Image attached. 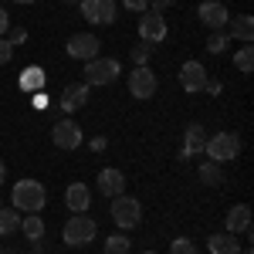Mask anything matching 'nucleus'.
<instances>
[{
	"instance_id": "32",
	"label": "nucleus",
	"mask_w": 254,
	"mask_h": 254,
	"mask_svg": "<svg viewBox=\"0 0 254 254\" xmlns=\"http://www.w3.org/2000/svg\"><path fill=\"white\" fill-rule=\"evenodd\" d=\"M48 102H51L48 92H34V102H31V105H34V109H48Z\"/></svg>"
},
{
	"instance_id": "2",
	"label": "nucleus",
	"mask_w": 254,
	"mask_h": 254,
	"mask_svg": "<svg viewBox=\"0 0 254 254\" xmlns=\"http://www.w3.org/2000/svg\"><path fill=\"white\" fill-rule=\"evenodd\" d=\"M95 237H98V224L85 214H71V220H68L64 231H61V241H64L68 248H85V244H92Z\"/></svg>"
},
{
	"instance_id": "21",
	"label": "nucleus",
	"mask_w": 254,
	"mask_h": 254,
	"mask_svg": "<svg viewBox=\"0 0 254 254\" xmlns=\"http://www.w3.org/2000/svg\"><path fill=\"white\" fill-rule=\"evenodd\" d=\"M132 241L126 237V231H116V234L105 237V254H129Z\"/></svg>"
},
{
	"instance_id": "1",
	"label": "nucleus",
	"mask_w": 254,
	"mask_h": 254,
	"mask_svg": "<svg viewBox=\"0 0 254 254\" xmlns=\"http://www.w3.org/2000/svg\"><path fill=\"white\" fill-rule=\"evenodd\" d=\"M10 203H14V210L38 214V210H44V203H48V190H44V183H38V180H17L14 190H10Z\"/></svg>"
},
{
	"instance_id": "8",
	"label": "nucleus",
	"mask_w": 254,
	"mask_h": 254,
	"mask_svg": "<svg viewBox=\"0 0 254 254\" xmlns=\"http://www.w3.org/2000/svg\"><path fill=\"white\" fill-rule=\"evenodd\" d=\"M159 88V78L153 75L149 64H136L132 75H129V95L132 98H153Z\"/></svg>"
},
{
	"instance_id": "27",
	"label": "nucleus",
	"mask_w": 254,
	"mask_h": 254,
	"mask_svg": "<svg viewBox=\"0 0 254 254\" xmlns=\"http://www.w3.org/2000/svg\"><path fill=\"white\" fill-rule=\"evenodd\" d=\"M149 58H153V44H146V41H139L136 48L129 51V61L132 64H149Z\"/></svg>"
},
{
	"instance_id": "7",
	"label": "nucleus",
	"mask_w": 254,
	"mask_h": 254,
	"mask_svg": "<svg viewBox=\"0 0 254 254\" xmlns=\"http://www.w3.org/2000/svg\"><path fill=\"white\" fill-rule=\"evenodd\" d=\"M51 142L58 149H78L81 142H85V132H81V126L75 119H61V122L51 126Z\"/></svg>"
},
{
	"instance_id": "19",
	"label": "nucleus",
	"mask_w": 254,
	"mask_h": 254,
	"mask_svg": "<svg viewBox=\"0 0 254 254\" xmlns=\"http://www.w3.org/2000/svg\"><path fill=\"white\" fill-rule=\"evenodd\" d=\"M227 38H237V41H244V44H251V38H254V17L251 14H241V17L227 20Z\"/></svg>"
},
{
	"instance_id": "41",
	"label": "nucleus",
	"mask_w": 254,
	"mask_h": 254,
	"mask_svg": "<svg viewBox=\"0 0 254 254\" xmlns=\"http://www.w3.org/2000/svg\"><path fill=\"white\" fill-rule=\"evenodd\" d=\"M0 254H10V251H0Z\"/></svg>"
},
{
	"instance_id": "3",
	"label": "nucleus",
	"mask_w": 254,
	"mask_h": 254,
	"mask_svg": "<svg viewBox=\"0 0 254 254\" xmlns=\"http://www.w3.org/2000/svg\"><path fill=\"white\" fill-rule=\"evenodd\" d=\"M85 85L88 88H102V85H112V81L122 75V64H119L116 58H92V61H85Z\"/></svg>"
},
{
	"instance_id": "31",
	"label": "nucleus",
	"mask_w": 254,
	"mask_h": 254,
	"mask_svg": "<svg viewBox=\"0 0 254 254\" xmlns=\"http://www.w3.org/2000/svg\"><path fill=\"white\" fill-rule=\"evenodd\" d=\"M122 3H126V10H136V14L149 10V0H122Z\"/></svg>"
},
{
	"instance_id": "30",
	"label": "nucleus",
	"mask_w": 254,
	"mask_h": 254,
	"mask_svg": "<svg viewBox=\"0 0 254 254\" xmlns=\"http://www.w3.org/2000/svg\"><path fill=\"white\" fill-rule=\"evenodd\" d=\"M10 58H14V44H10L7 38H0V68L10 64Z\"/></svg>"
},
{
	"instance_id": "33",
	"label": "nucleus",
	"mask_w": 254,
	"mask_h": 254,
	"mask_svg": "<svg viewBox=\"0 0 254 254\" xmlns=\"http://www.w3.org/2000/svg\"><path fill=\"white\" fill-rule=\"evenodd\" d=\"M7 27H10V17H7V7L0 3V38L7 34Z\"/></svg>"
},
{
	"instance_id": "24",
	"label": "nucleus",
	"mask_w": 254,
	"mask_h": 254,
	"mask_svg": "<svg viewBox=\"0 0 254 254\" xmlns=\"http://www.w3.org/2000/svg\"><path fill=\"white\" fill-rule=\"evenodd\" d=\"M20 231L31 237V241H41V234H44V220H41L38 214H27L24 220H20Z\"/></svg>"
},
{
	"instance_id": "9",
	"label": "nucleus",
	"mask_w": 254,
	"mask_h": 254,
	"mask_svg": "<svg viewBox=\"0 0 254 254\" xmlns=\"http://www.w3.org/2000/svg\"><path fill=\"white\" fill-rule=\"evenodd\" d=\"M98 48H102V41L95 34H71L68 44H64V51H68V58L75 61H92L98 58Z\"/></svg>"
},
{
	"instance_id": "25",
	"label": "nucleus",
	"mask_w": 254,
	"mask_h": 254,
	"mask_svg": "<svg viewBox=\"0 0 254 254\" xmlns=\"http://www.w3.org/2000/svg\"><path fill=\"white\" fill-rule=\"evenodd\" d=\"M17 227H20V217H17L14 207L10 210H0V237H10Z\"/></svg>"
},
{
	"instance_id": "42",
	"label": "nucleus",
	"mask_w": 254,
	"mask_h": 254,
	"mask_svg": "<svg viewBox=\"0 0 254 254\" xmlns=\"http://www.w3.org/2000/svg\"><path fill=\"white\" fill-rule=\"evenodd\" d=\"M241 254H251V251H241Z\"/></svg>"
},
{
	"instance_id": "29",
	"label": "nucleus",
	"mask_w": 254,
	"mask_h": 254,
	"mask_svg": "<svg viewBox=\"0 0 254 254\" xmlns=\"http://www.w3.org/2000/svg\"><path fill=\"white\" fill-rule=\"evenodd\" d=\"M7 41H10V44H14V48H17V44H24V41H27V27H7Z\"/></svg>"
},
{
	"instance_id": "36",
	"label": "nucleus",
	"mask_w": 254,
	"mask_h": 254,
	"mask_svg": "<svg viewBox=\"0 0 254 254\" xmlns=\"http://www.w3.org/2000/svg\"><path fill=\"white\" fill-rule=\"evenodd\" d=\"M203 88H207L210 95H217V92H220V81H210V78H207V85H203Z\"/></svg>"
},
{
	"instance_id": "38",
	"label": "nucleus",
	"mask_w": 254,
	"mask_h": 254,
	"mask_svg": "<svg viewBox=\"0 0 254 254\" xmlns=\"http://www.w3.org/2000/svg\"><path fill=\"white\" fill-rule=\"evenodd\" d=\"M10 3H34V0H10Z\"/></svg>"
},
{
	"instance_id": "40",
	"label": "nucleus",
	"mask_w": 254,
	"mask_h": 254,
	"mask_svg": "<svg viewBox=\"0 0 254 254\" xmlns=\"http://www.w3.org/2000/svg\"><path fill=\"white\" fill-rule=\"evenodd\" d=\"M64 3H78V0H64Z\"/></svg>"
},
{
	"instance_id": "4",
	"label": "nucleus",
	"mask_w": 254,
	"mask_h": 254,
	"mask_svg": "<svg viewBox=\"0 0 254 254\" xmlns=\"http://www.w3.org/2000/svg\"><path fill=\"white\" fill-rule=\"evenodd\" d=\"M112 220H116L119 231H132V227H139V220H142V203H139L136 196H112Z\"/></svg>"
},
{
	"instance_id": "39",
	"label": "nucleus",
	"mask_w": 254,
	"mask_h": 254,
	"mask_svg": "<svg viewBox=\"0 0 254 254\" xmlns=\"http://www.w3.org/2000/svg\"><path fill=\"white\" fill-rule=\"evenodd\" d=\"M139 254H156V251H139Z\"/></svg>"
},
{
	"instance_id": "6",
	"label": "nucleus",
	"mask_w": 254,
	"mask_h": 254,
	"mask_svg": "<svg viewBox=\"0 0 254 254\" xmlns=\"http://www.w3.org/2000/svg\"><path fill=\"white\" fill-rule=\"evenodd\" d=\"M78 3H81V17L88 24H98V27L116 24V14H119L116 0H78Z\"/></svg>"
},
{
	"instance_id": "15",
	"label": "nucleus",
	"mask_w": 254,
	"mask_h": 254,
	"mask_svg": "<svg viewBox=\"0 0 254 254\" xmlns=\"http://www.w3.org/2000/svg\"><path fill=\"white\" fill-rule=\"evenodd\" d=\"M203 146H207V132H203V126H200V122H190V126L183 129V153H180V159L200 156Z\"/></svg>"
},
{
	"instance_id": "23",
	"label": "nucleus",
	"mask_w": 254,
	"mask_h": 254,
	"mask_svg": "<svg viewBox=\"0 0 254 254\" xmlns=\"http://www.w3.org/2000/svg\"><path fill=\"white\" fill-rule=\"evenodd\" d=\"M234 68L241 71V75H251L254 71V48L251 44H244V48L234 55Z\"/></svg>"
},
{
	"instance_id": "17",
	"label": "nucleus",
	"mask_w": 254,
	"mask_h": 254,
	"mask_svg": "<svg viewBox=\"0 0 254 254\" xmlns=\"http://www.w3.org/2000/svg\"><path fill=\"white\" fill-rule=\"evenodd\" d=\"M88 203H92L88 183H68V190H64V207H68L71 214H85Z\"/></svg>"
},
{
	"instance_id": "37",
	"label": "nucleus",
	"mask_w": 254,
	"mask_h": 254,
	"mask_svg": "<svg viewBox=\"0 0 254 254\" xmlns=\"http://www.w3.org/2000/svg\"><path fill=\"white\" fill-rule=\"evenodd\" d=\"M3 180H7V163L0 159V187H3Z\"/></svg>"
},
{
	"instance_id": "10",
	"label": "nucleus",
	"mask_w": 254,
	"mask_h": 254,
	"mask_svg": "<svg viewBox=\"0 0 254 254\" xmlns=\"http://www.w3.org/2000/svg\"><path fill=\"white\" fill-rule=\"evenodd\" d=\"M196 14H200V20H203V27H207V31H227L231 14H227V7H224L220 0H203Z\"/></svg>"
},
{
	"instance_id": "22",
	"label": "nucleus",
	"mask_w": 254,
	"mask_h": 254,
	"mask_svg": "<svg viewBox=\"0 0 254 254\" xmlns=\"http://www.w3.org/2000/svg\"><path fill=\"white\" fill-rule=\"evenodd\" d=\"M200 180H203L207 187H220V183H224V170H220V163H210V159H207V163L200 166Z\"/></svg>"
},
{
	"instance_id": "35",
	"label": "nucleus",
	"mask_w": 254,
	"mask_h": 254,
	"mask_svg": "<svg viewBox=\"0 0 254 254\" xmlns=\"http://www.w3.org/2000/svg\"><path fill=\"white\" fill-rule=\"evenodd\" d=\"M149 3H153V10H156V14H163V10H166L173 0H149Z\"/></svg>"
},
{
	"instance_id": "28",
	"label": "nucleus",
	"mask_w": 254,
	"mask_h": 254,
	"mask_svg": "<svg viewBox=\"0 0 254 254\" xmlns=\"http://www.w3.org/2000/svg\"><path fill=\"white\" fill-rule=\"evenodd\" d=\"M170 254H200L196 251V244L190 237H173V244H170Z\"/></svg>"
},
{
	"instance_id": "12",
	"label": "nucleus",
	"mask_w": 254,
	"mask_h": 254,
	"mask_svg": "<svg viewBox=\"0 0 254 254\" xmlns=\"http://www.w3.org/2000/svg\"><path fill=\"white\" fill-rule=\"evenodd\" d=\"M139 38L146 41V44H159V41L166 38V20H163V14L146 10L142 20H139Z\"/></svg>"
},
{
	"instance_id": "18",
	"label": "nucleus",
	"mask_w": 254,
	"mask_h": 254,
	"mask_svg": "<svg viewBox=\"0 0 254 254\" xmlns=\"http://www.w3.org/2000/svg\"><path fill=\"white\" fill-rule=\"evenodd\" d=\"M207 251L210 254H241V241L237 234H227V231H220L207 241Z\"/></svg>"
},
{
	"instance_id": "16",
	"label": "nucleus",
	"mask_w": 254,
	"mask_h": 254,
	"mask_svg": "<svg viewBox=\"0 0 254 254\" xmlns=\"http://www.w3.org/2000/svg\"><path fill=\"white\" fill-rule=\"evenodd\" d=\"M224 224H227V234H251V207L234 203L227 210V217H224Z\"/></svg>"
},
{
	"instance_id": "20",
	"label": "nucleus",
	"mask_w": 254,
	"mask_h": 254,
	"mask_svg": "<svg viewBox=\"0 0 254 254\" xmlns=\"http://www.w3.org/2000/svg\"><path fill=\"white\" fill-rule=\"evenodd\" d=\"M44 85H48V75H44V68L38 64H31V68H24V75H20V88L24 92H44Z\"/></svg>"
},
{
	"instance_id": "11",
	"label": "nucleus",
	"mask_w": 254,
	"mask_h": 254,
	"mask_svg": "<svg viewBox=\"0 0 254 254\" xmlns=\"http://www.w3.org/2000/svg\"><path fill=\"white\" fill-rule=\"evenodd\" d=\"M203 85H207V68L200 61H187L180 68V88L187 95H196V92H203Z\"/></svg>"
},
{
	"instance_id": "26",
	"label": "nucleus",
	"mask_w": 254,
	"mask_h": 254,
	"mask_svg": "<svg viewBox=\"0 0 254 254\" xmlns=\"http://www.w3.org/2000/svg\"><path fill=\"white\" fill-rule=\"evenodd\" d=\"M227 44H231L227 31H210V38H207V51H210V55H224Z\"/></svg>"
},
{
	"instance_id": "5",
	"label": "nucleus",
	"mask_w": 254,
	"mask_h": 254,
	"mask_svg": "<svg viewBox=\"0 0 254 254\" xmlns=\"http://www.w3.org/2000/svg\"><path fill=\"white\" fill-rule=\"evenodd\" d=\"M203 153L210 156V163H231V159L241 156V139L234 132H214V136L207 139Z\"/></svg>"
},
{
	"instance_id": "34",
	"label": "nucleus",
	"mask_w": 254,
	"mask_h": 254,
	"mask_svg": "<svg viewBox=\"0 0 254 254\" xmlns=\"http://www.w3.org/2000/svg\"><path fill=\"white\" fill-rule=\"evenodd\" d=\"M88 146H92V149H95V153H102V149H105V146H109V139H105V136H95V139H92V142H88Z\"/></svg>"
},
{
	"instance_id": "14",
	"label": "nucleus",
	"mask_w": 254,
	"mask_h": 254,
	"mask_svg": "<svg viewBox=\"0 0 254 254\" xmlns=\"http://www.w3.org/2000/svg\"><path fill=\"white\" fill-rule=\"evenodd\" d=\"M85 102H88V85L85 81H75V85H64V92H61L58 98V105H61V112H78V109H85Z\"/></svg>"
},
{
	"instance_id": "13",
	"label": "nucleus",
	"mask_w": 254,
	"mask_h": 254,
	"mask_svg": "<svg viewBox=\"0 0 254 254\" xmlns=\"http://www.w3.org/2000/svg\"><path fill=\"white\" fill-rule=\"evenodd\" d=\"M98 193L102 196H122L126 193V173L116 170V166H109V170H98Z\"/></svg>"
}]
</instances>
